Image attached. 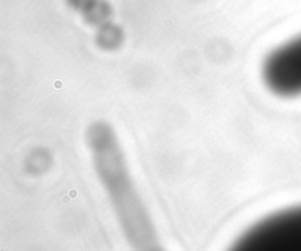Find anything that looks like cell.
I'll list each match as a JSON object with an SVG mask.
<instances>
[{
    "label": "cell",
    "mask_w": 301,
    "mask_h": 251,
    "mask_svg": "<svg viewBox=\"0 0 301 251\" xmlns=\"http://www.w3.org/2000/svg\"><path fill=\"white\" fill-rule=\"evenodd\" d=\"M235 248L242 251H301V207L261 219L240 236Z\"/></svg>",
    "instance_id": "cell-2"
},
{
    "label": "cell",
    "mask_w": 301,
    "mask_h": 251,
    "mask_svg": "<svg viewBox=\"0 0 301 251\" xmlns=\"http://www.w3.org/2000/svg\"><path fill=\"white\" fill-rule=\"evenodd\" d=\"M262 79L279 96L301 95V34L274 48L262 65Z\"/></svg>",
    "instance_id": "cell-3"
},
{
    "label": "cell",
    "mask_w": 301,
    "mask_h": 251,
    "mask_svg": "<svg viewBox=\"0 0 301 251\" xmlns=\"http://www.w3.org/2000/svg\"><path fill=\"white\" fill-rule=\"evenodd\" d=\"M86 140L97 175L106 189L120 226L132 246L153 250L158 239L127 169L123 149L107 123L95 122L88 127Z\"/></svg>",
    "instance_id": "cell-1"
}]
</instances>
